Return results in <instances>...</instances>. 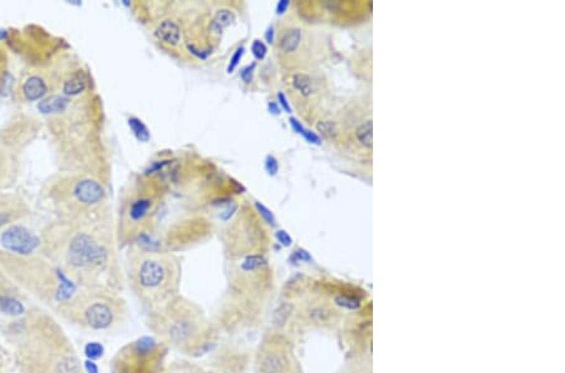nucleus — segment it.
Masks as SVG:
<instances>
[{
    "label": "nucleus",
    "instance_id": "obj_14",
    "mask_svg": "<svg viewBox=\"0 0 565 373\" xmlns=\"http://www.w3.org/2000/svg\"><path fill=\"white\" fill-rule=\"evenodd\" d=\"M103 188L93 180H83L78 183L74 188V195L84 205H93L102 200Z\"/></svg>",
    "mask_w": 565,
    "mask_h": 373
},
{
    "label": "nucleus",
    "instance_id": "obj_11",
    "mask_svg": "<svg viewBox=\"0 0 565 373\" xmlns=\"http://www.w3.org/2000/svg\"><path fill=\"white\" fill-rule=\"evenodd\" d=\"M304 43V30L299 26L289 25L282 28L278 35V52L282 59L289 60L298 57Z\"/></svg>",
    "mask_w": 565,
    "mask_h": 373
},
{
    "label": "nucleus",
    "instance_id": "obj_13",
    "mask_svg": "<svg viewBox=\"0 0 565 373\" xmlns=\"http://www.w3.org/2000/svg\"><path fill=\"white\" fill-rule=\"evenodd\" d=\"M156 37L166 47H177L181 42V26L172 19H163L157 25Z\"/></svg>",
    "mask_w": 565,
    "mask_h": 373
},
{
    "label": "nucleus",
    "instance_id": "obj_25",
    "mask_svg": "<svg viewBox=\"0 0 565 373\" xmlns=\"http://www.w3.org/2000/svg\"><path fill=\"white\" fill-rule=\"evenodd\" d=\"M251 50H253V54L255 55L257 59H263V58L265 57V54H267V48H265L264 43L260 42V40H255V42L253 43Z\"/></svg>",
    "mask_w": 565,
    "mask_h": 373
},
{
    "label": "nucleus",
    "instance_id": "obj_1",
    "mask_svg": "<svg viewBox=\"0 0 565 373\" xmlns=\"http://www.w3.org/2000/svg\"><path fill=\"white\" fill-rule=\"evenodd\" d=\"M274 293V274L267 255L229 260L226 287L212 319L221 334L259 331Z\"/></svg>",
    "mask_w": 565,
    "mask_h": 373
},
{
    "label": "nucleus",
    "instance_id": "obj_23",
    "mask_svg": "<svg viewBox=\"0 0 565 373\" xmlns=\"http://www.w3.org/2000/svg\"><path fill=\"white\" fill-rule=\"evenodd\" d=\"M333 302H334L335 305L340 307V308L349 309V311L358 309L359 305H361L359 299H357V298L354 297H349V295H345V294H337L334 297V299H333Z\"/></svg>",
    "mask_w": 565,
    "mask_h": 373
},
{
    "label": "nucleus",
    "instance_id": "obj_29",
    "mask_svg": "<svg viewBox=\"0 0 565 373\" xmlns=\"http://www.w3.org/2000/svg\"><path fill=\"white\" fill-rule=\"evenodd\" d=\"M251 72H253V68H251V65H249V67L244 68L243 72H241V78L244 79V81L246 82V83H249V82L251 81Z\"/></svg>",
    "mask_w": 565,
    "mask_h": 373
},
{
    "label": "nucleus",
    "instance_id": "obj_5",
    "mask_svg": "<svg viewBox=\"0 0 565 373\" xmlns=\"http://www.w3.org/2000/svg\"><path fill=\"white\" fill-rule=\"evenodd\" d=\"M55 313L76 328L89 333H113L129 319V304L118 290L81 287Z\"/></svg>",
    "mask_w": 565,
    "mask_h": 373
},
{
    "label": "nucleus",
    "instance_id": "obj_31",
    "mask_svg": "<svg viewBox=\"0 0 565 373\" xmlns=\"http://www.w3.org/2000/svg\"><path fill=\"white\" fill-rule=\"evenodd\" d=\"M6 221H8V216H6V215H4V214H0V226L5 224Z\"/></svg>",
    "mask_w": 565,
    "mask_h": 373
},
{
    "label": "nucleus",
    "instance_id": "obj_28",
    "mask_svg": "<svg viewBox=\"0 0 565 373\" xmlns=\"http://www.w3.org/2000/svg\"><path fill=\"white\" fill-rule=\"evenodd\" d=\"M243 52H244V48L240 47L238 50L235 52V54L233 55V58H231L230 60V65H229V72L234 71L235 69V67L238 65L239 60L241 59V57H243Z\"/></svg>",
    "mask_w": 565,
    "mask_h": 373
},
{
    "label": "nucleus",
    "instance_id": "obj_17",
    "mask_svg": "<svg viewBox=\"0 0 565 373\" xmlns=\"http://www.w3.org/2000/svg\"><path fill=\"white\" fill-rule=\"evenodd\" d=\"M233 20H234V13L231 10H229V9L226 8L216 10L215 11L214 16L211 18V20H210V25H209L210 35H211L212 38H215V39H217V38L221 35V33H223V31L225 30L231 23H233Z\"/></svg>",
    "mask_w": 565,
    "mask_h": 373
},
{
    "label": "nucleus",
    "instance_id": "obj_26",
    "mask_svg": "<svg viewBox=\"0 0 565 373\" xmlns=\"http://www.w3.org/2000/svg\"><path fill=\"white\" fill-rule=\"evenodd\" d=\"M257 207L259 209V211H260L259 214H260V216H262V219L264 220V221H267L268 224L275 225L274 216H273V214L269 211V210L267 209V207L263 206V205H260V203H257Z\"/></svg>",
    "mask_w": 565,
    "mask_h": 373
},
{
    "label": "nucleus",
    "instance_id": "obj_24",
    "mask_svg": "<svg viewBox=\"0 0 565 373\" xmlns=\"http://www.w3.org/2000/svg\"><path fill=\"white\" fill-rule=\"evenodd\" d=\"M103 348L98 343H89L86 348V353L89 358H98L102 356Z\"/></svg>",
    "mask_w": 565,
    "mask_h": 373
},
{
    "label": "nucleus",
    "instance_id": "obj_20",
    "mask_svg": "<svg viewBox=\"0 0 565 373\" xmlns=\"http://www.w3.org/2000/svg\"><path fill=\"white\" fill-rule=\"evenodd\" d=\"M68 106V99L62 96H50L43 99L38 108L43 113H57L63 112Z\"/></svg>",
    "mask_w": 565,
    "mask_h": 373
},
{
    "label": "nucleus",
    "instance_id": "obj_15",
    "mask_svg": "<svg viewBox=\"0 0 565 373\" xmlns=\"http://www.w3.org/2000/svg\"><path fill=\"white\" fill-rule=\"evenodd\" d=\"M153 206V197L151 196H140L134 200L129 209V221L137 225L143 222L151 214Z\"/></svg>",
    "mask_w": 565,
    "mask_h": 373
},
{
    "label": "nucleus",
    "instance_id": "obj_19",
    "mask_svg": "<svg viewBox=\"0 0 565 373\" xmlns=\"http://www.w3.org/2000/svg\"><path fill=\"white\" fill-rule=\"evenodd\" d=\"M23 92L29 101H37L47 93V84L40 77H29L24 83Z\"/></svg>",
    "mask_w": 565,
    "mask_h": 373
},
{
    "label": "nucleus",
    "instance_id": "obj_21",
    "mask_svg": "<svg viewBox=\"0 0 565 373\" xmlns=\"http://www.w3.org/2000/svg\"><path fill=\"white\" fill-rule=\"evenodd\" d=\"M86 84H87L86 76H84L83 73H81V72H78V73L72 76L69 79H67V82L64 83V87H63V91H64V93L66 94H69V96H76V94H79L81 92L84 91Z\"/></svg>",
    "mask_w": 565,
    "mask_h": 373
},
{
    "label": "nucleus",
    "instance_id": "obj_27",
    "mask_svg": "<svg viewBox=\"0 0 565 373\" xmlns=\"http://www.w3.org/2000/svg\"><path fill=\"white\" fill-rule=\"evenodd\" d=\"M265 167H267V171L270 174V175H275V174L278 173V162L277 160L274 159L273 156H268L267 157V162H265Z\"/></svg>",
    "mask_w": 565,
    "mask_h": 373
},
{
    "label": "nucleus",
    "instance_id": "obj_7",
    "mask_svg": "<svg viewBox=\"0 0 565 373\" xmlns=\"http://www.w3.org/2000/svg\"><path fill=\"white\" fill-rule=\"evenodd\" d=\"M253 373H295L289 342L282 331L268 328L254 350Z\"/></svg>",
    "mask_w": 565,
    "mask_h": 373
},
{
    "label": "nucleus",
    "instance_id": "obj_12",
    "mask_svg": "<svg viewBox=\"0 0 565 373\" xmlns=\"http://www.w3.org/2000/svg\"><path fill=\"white\" fill-rule=\"evenodd\" d=\"M303 317L306 323L317 327H327L334 323L335 312L332 307L324 302L308 303L303 311Z\"/></svg>",
    "mask_w": 565,
    "mask_h": 373
},
{
    "label": "nucleus",
    "instance_id": "obj_10",
    "mask_svg": "<svg viewBox=\"0 0 565 373\" xmlns=\"http://www.w3.org/2000/svg\"><path fill=\"white\" fill-rule=\"evenodd\" d=\"M0 243L8 251L29 255L39 245V240L34 234L23 226H10L0 236Z\"/></svg>",
    "mask_w": 565,
    "mask_h": 373
},
{
    "label": "nucleus",
    "instance_id": "obj_18",
    "mask_svg": "<svg viewBox=\"0 0 565 373\" xmlns=\"http://www.w3.org/2000/svg\"><path fill=\"white\" fill-rule=\"evenodd\" d=\"M354 142L366 151L372 150V118H364L353 130Z\"/></svg>",
    "mask_w": 565,
    "mask_h": 373
},
{
    "label": "nucleus",
    "instance_id": "obj_30",
    "mask_svg": "<svg viewBox=\"0 0 565 373\" xmlns=\"http://www.w3.org/2000/svg\"><path fill=\"white\" fill-rule=\"evenodd\" d=\"M277 236H278V239H279V240L282 241V243L285 244V245H288V244H290L291 239H290V236H289V235L286 234L285 231H279V232H278Z\"/></svg>",
    "mask_w": 565,
    "mask_h": 373
},
{
    "label": "nucleus",
    "instance_id": "obj_16",
    "mask_svg": "<svg viewBox=\"0 0 565 373\" xmlns=\"http://www.w3.org/2000/svg\"><path fill=\"white\" fill-rule=\"evenodd\" d=\"M165 373H217L206 365L196 362V360L188 358H178V360L170 361Z\"/></svg>",
    "mask_w": 565,
    "mask_h": 373
},
{
    "label": "nucleus",
    "instance_id": "obj_3",
    "mask_svg": "<svg viewBox=\"0 0 565 373\" xmlns=\"http://www.w3.org/2000/svg\"><path fill=\"white\" fill-rule=\"evenodd\" d=\"M146 326L168 350L188 360L209 356L221 339V332L212 317L182 294L147 312Z\"/></svg>",
    "mask_w": 565,
    "mask_h": 373
},
{
    "label": "nucleus",
    "instance_id": "obj_9",
    "mask_svg": "<svg viewBox=\"0 0 565 373\" xmlns=\"http://www.w3.org/2000/svg\"><path fill=\"white\" fill-rule=\"evenodd\" d=\"M288 87L290 89V96L295 102H303L308 105L310 102H317L322 98L323 81L322 77L315 72L309 71H293L288 78Z\"/></svg>",
    "mask_w": 565,
    "mask_h": 373
},
{
    "label": "nucleus",
    "instance_id": "obj_6",
    "mask_svg": "<svg viewBox=\"0 0 565 373\" xmlns=\"http://www.w3.org/2000/svg\"><path fill=\"white\" fill-rule=\"evenodd\" d=\"M171 351L153 336H142L118 348L111 373H165Z\"/></svg>",
    "mask_w": 565,
    "mask_h": 373
},
{
    "label": "nucleus",
    "instance_id": "obj_22",
    "mask_svg": "<svg viewBox=\"0 0 565 373\" xmlns=\"http://www.w3.org/2000/svg\"><path fill=\"white\" fill-rule=\"evenodd\" d=\"M129 125L130 127H131L132 132H134V135L136 136L137 139L140 140L141 142H147L149 140V132L148 130H147L146 126L142 123V121H140L139 118H130L129 120Z\"/></svg>",
    "mask_w": 565,
    "mask_h": 373
},
{
    "label": "nucleus",
    "instance_id": "obj_8",
    "mask_svg": "<svg viewBox=\"0 0 565 373\" xmlns=\"http://www.w3.org/2000/svg\"><path fill=\"white\" fill-rule=\"evenodd\" d=\"M207 367L217 373H248L253 368L254 351L239 342H219L210 353Z\"/></svg>",
    "mask_w": 565,
    "mask_h": 373
},
{
    "label": "nucleus",
    "instance_id": "obj_4",
    "mask_svg": "<svg viewBox=\"0 0 565 373\" xmlns=\"http://www.w3.org/2000/svg\"><path fill=\"white\" fill-rule=\"evenodd\" d=\"M180 259L165 249L140 246L129 259V285L144 312L181 294Z\"/></svg>",
    "mask_w": 565,
    "mask_h": 373
},
{
    "label": "nucleus",
    "instance_id": "obj_2",
    "mask_svg": "<svg viewBox=\"0 0 565 373\" xmlns=\"http://www.w3.org/2000/svg\"><path fill=\"white\" fill-rule=\"evenodd\" d=\"M8 333L19 373H86L71 338L48 312L29 309Z\"/></svg>",
    "mask_w": 565,
    "mask_h": 373
}]
</instances>
